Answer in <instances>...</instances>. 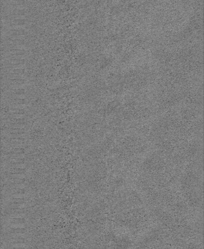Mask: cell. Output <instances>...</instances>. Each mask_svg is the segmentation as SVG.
Returning a JSON list of instances; mask_svg holds the SVG:
<instances>
[{
  "label": "cell",
  "mask_w": 204,
  "mask_h": 249,
  "mask_svg": "<svg viewBox=\"0 0 204 249\" xmlns=\"http://www.w3.org/2000/svg\"><path fill=\"white\" fill-rule=\"evenodd\" d=\"M10 177L13 178H20L23 179L25 178V175L23 174H11L10 175Z\"/></svg>",
  "instance_id": "7"
},
{
  "label": "cell",
  "mask_w": 204,
  "mask_h": 249,
  "mask_svg": "<svg viewBox=\"0 0 204 249\" xmlns=\"http://www.w3.org/2000/svg\"><path fill=\"white\" fill-rule=\"evenodd\" d=\"M8 183H13V184H22L24 183V181L22 179L20 178H13L8 180Z\"/></svg>",
  "instance_id": "8"
},
{
  "label": "cell",
  "mask_w": 204,
  "mask_h": 249,
  "mask_svg": "<svg viewBox=\"0 0 204 249\" xmlns=\"http://www.w3.org/2000/svg\"><path fill=\"white\" fill-rule=\"evenodd\" d=\"M10 163H14L16 164V163H21L23 161V160H22V159H10Z\"/></svg>",
  "instance_id": "10"
},
{
  "label": "cell",
  "mask_w": 204,
  "mask_h": 249,
  "mask_svg": "<svg viewBox=\"0 0 204 249\" xmlns=\"http://www.w3.org/2000/svg\"><path fill=\"white\" fill-rule=\"evenodd\" d=\"M10 172L12 173V174H23V173H24V171L23 169L14 168V169H11Z\"/></svg>",
  "instance_id": "9"
},
{
  "label": "cell",
  "mask_w": 204,
  "mask_h": 249,
  "mask_svg": "<svg viewBox=\"0 0 204 249\" xmlns=\"http://www.w3.org/2000/svg\"><path fill=\"white\" fill-rule=\"evenodd\" d=\"M10 167L14 168H16V169H23L26 167V165L22 164H13V165H10Z\"/></svg>",
  "instance_id": "6"
},
{
  "label": "cell",
  "mask_w": 204,
  "mask_h": 249,
  "mask_svg": "<svg viewBox=\"0 0 204 249\" xmlns=\"http://www.w3.org/2000/svg\"><path fill=\"white\" fill-rule=\"evenodd\" d=\"M24 228H11L8 227L7 233L10 237H23L25 234Z\"/></svg>",
  "instance_id": "5"
},
{
  "label": "cell",
  "mask_w": 204,
  "mask_h": 249,
  "mask_svg": "<svg viewBox=\"0 0 204 249\" xmlns=\"http://www.w3.org/2000/svg\"><path fill=\"white\" fill-rule=\"evenodd\" d=\"M10 249H25L24 247H12Z\"/></svg>",
  "instance_id": "11"
},
{
  "label": "cell",
  "mask_w": 204,
  "mask_h": 249,
  "mask_svg": "<svg viewBox=\"0 0 204 249\" xmlns=\"http://www.w3.org/2000/svg\"><path fill=\"white\" fill-rule=\"evenodd\" d=\"M7 222L9 227L24 228L25 219L24 217H7Z\"/></svg>",
  "instance_id": "1"
},
{
  "label": "cell",
  "mask_w": 204,
  "mask_h": 249,
  "mask_svg": "<svg viewBox=\"0 0 204 249\" xmlns=\"http://www.w3.org/2000/svg\"><path fill=\"white\" fill-rule=\"evenodd\" d=\"M7 242L11 248L24 247L25 245V239L23 237H10Z\"/></svg>",
  "instance_id": "3"
},
{
  "label": "cell",
  "mask_w": 204,
  "mask_h": 249,
  "mask_svg": "<svg viewBox=\"0 0 204 249\" xmlns=\"http://www.w3.org/2000/svg\"><path fill=\"white\" fill-rule=\"evenodd\" d=\"M4 213L7 217H24L25 215L24 208H9L5 209Z\"/></svg>",
  "instance_id": "2"
},
{
  "label": "cell",
  "mask_w": 204,
  "mask_h": 249,
  "mask_svg": "<svg viewBox=\"0 0 204 249\" xmlns=\"http://www.w3.org/2000/svg\"><path fill=\"white\" fill-rule=\"evenodd\" d=\"M7 207L9 208H24V199L10 198L7 201Z\"/></svg>",
  "instance_id": "4"
}]
</instances>
